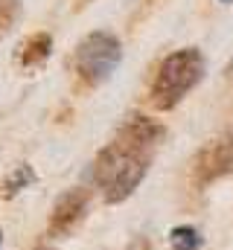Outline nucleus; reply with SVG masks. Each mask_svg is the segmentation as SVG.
Wrapping results in <instances>:
<instances>
[{
    "label": "nucleus",
    "mask_w": 233,
    "mask_h": 250,
    "mask_svg": "<svg viewBox=\"0 0 233 250\" xmlns=\"http://www.w3.org/2000/svg\"><path fill=\"white\" fill-rule=\"evenodd\" d=\"M228 70H231V73H233V59H231V64H228Z\"/></svg>",
    "instance_id": "obj_10"
},
{
    "label": "nucleus",
    "mask_w": 233,
    "mask_h": 250,
    "mask_svg": "<svg viewBox=\"0 0 233 250\" xmlns=\"http://www.w3.org/2000/svg\"><path fill=\"white\" fill-rule=\"evenodd\" d=\"M15 15H18V0H0V35L12 26Z\"/></svg>",
    "instance_id": "obj_9"
},
{
    "label": "nucleus",
    "mask_w": 233,
    "mask_h": 250,
    "mask_svg": "<svg viewBox=\"0 0 233 250\" xmlns=\"http://www.w3.org/2000/svg\"><path fill=\"white\" fill-rule=\"evenodd\" d=\"M50 53H53V35L50 32H35L26 41H21L18 53H15V62L21 64L23 70H32V67L47 62Z\"/></svg>",
    "instance_id": "obj_6"
},
{
    "label": "nucleus",
    "mask_w": 233,
    "mask_h": 250,
    "mask_svg": "<svg viewBox=\"0 0 233 250\" xmlns=\"http://www.w3.org/2000/svg\"><path fill=\"white\" fill-rule=\"evenodd\" d=\"M204 76V56L195 47L175 50L158 67V76L152 82V105L158 111H172L175 105L201 82Z\"/></svg>",
    "instance_id": "obj_2"
},
{
    "label": "nucleus",
    "mask_w": 233,
    "mask_h": 250,
    "mask_svg": "<svg viewBox=\"0 0 233 250\" xmlns=\"http://www.w3.org/2000/svg\"><path fill=\"white\" fill-rule=\"evenodd\" d=\"M233 172V134L210 143L201 148V154L195 157V181L198 184H210L219 181L222 175Z\"/></svg>",
    "instance_id": "obj_4"
},
{
    "label": "nucleus",
    "mask_w": 233,
    "mask_h": 250,
    "mask_svg": "<svg viewBox=\"0 0 233 250\" xmlns=\"http://www.w3.org/2000/svg\"><path fill=\"white\" fill-rule=\"evenodd\" d=\"M219 3H233V0H219Z\"/></svg>",
    "instance_id": "obj_12"
},
{
    "label": "nucleus",
    "mask_w": 233,
    "mask_h": 250,
    "mask_svg": "<svg viewBox=\"0 0 233 250\" xmlns=\"http://www.w3.org/2000/svg\"><path fill=\"white\" fill-rule=\"evenodd\" d=\"M0 248H3V230H0Z\"/></svg>",
    "instance_id": "obj_11"
},
{
    "label": "nucleus",
    "mask_w": 233,
    "mask_h": 250,
    "mask_svg": "<svg viewBox=\"0 0 233 250\" xmlns=\"http://www.w3.org/2000/svg\"><path fill=\"white\" fill-rule=\"evenodd\" d=\"M122 62V44L111 32H91L76 44L73 53V67L79 79L91 87L102 84Z\"/></svg>",
    "instance_id": "obj_3"
},
{
    "label": "nucleus",
    "mask_w": 233,
    "mask_h": 250,
    "mask_svg": "<svg viewBox=\"0 0 233 250\" xmlns=\"http://www.w3.org/2000/svg\"><path fill=\"white\" fill-rule=\"evenodd\" d=\"M161 137H163V128L158 123H152L146 117H131L119 128L114 143H108L96 154L91 178L102 189L108 204L125 201L140 187V181L146 178L149 163H152V148L158 146Z\"/></svg>",
    "instance_id": "obj_1"
},
{
    "label": "nucleus",
    "mask_w": 233,
    "mask_h": 250,
    "mask_svg": "<svg viewBox=\"0 0 233 250\" xmlns=\"http://www.w3.org/2000/svg\"><path fill=\"white\" fill-rule=\"evenodd\" d=\"M32 184H35V172H32V166H29V163H21V166H15V169L3 178L0 189H3L6 198H12V195H18L21 189L32 187Z\"/></svg>",
    "instance_id": "obj_7"
},
{
    "label": "nucleus",
    "mask_w": 233,
    "mask_h": 250,
    "mask_svg": "<svg viewBox=\"0 0 233 250\" xmlns=\"http://www.w3.org/2000/svg\"><path fill=\"white\" fill-rule=\"evenodd\" d=\"M85 212H88V192L85 189H70V192H64L61 198L56 201V207H53V215H50V236H67L70 230H76V224L85 218Z\"/></svg>",
    "instance_id": "obj_5"
},
{
    "label": "nucleus",
    "mask_w": 233,
    "mask_h": 250,
    "mask_svg": "<svg viewBox=\"0 0 233 250\" xmlns=\"http://www.w3.org/2000/svg\"><path fill=\"white\" fill-rule=\"evenodd\" d=\"M169 245H172V250H198L201 248V233L189 224H181L169 233Z\"/></svg>",
    "instance_id": "obj_8"
},
{
    "label": "nucleus",
    "mask_w": 233,
    "mask_h": 250,
    "mask_svg": "<svg viewBox=\"0 0 233 250\" xmlns=\"http://www.w3.org/2000/svg\"><path fill=\"white\" fill-rule=\"evenodd\" d=\"M38 250H53V248H38Z\"/></svg>",
    "instance_id": "obj_13"
}]
</instances>
